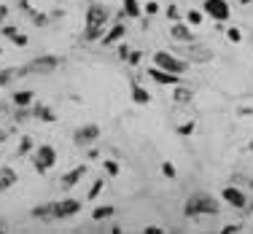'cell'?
<instances>
[{"label": "cell", "instance_id": "obj_1", "mask_svg": "<svg viewBox=\"0 0 253 234\" xmlns=\"http://www.w3.org/2000/svg\"><path fill=\"white\" fill-rule=\"evenodd\" d=\"M221 213V205L215 196L210 194H194L186 199L183 205V215L186 218H200V215H218Z\"/></svg>", "mask_w": 253, "mask_h": 234}, {"label": "cell", "instance_id": "obj_2", "mask_svg": "<svg viewBox=\"0 0 253 234\" xmlns=\"http://www.w3.org/2000/svg\"><path fill=\"white\" fill-rule=\"evenodd\" d=\"M54 164H57V151H54L51 146H38L33 151V167H35L38 175H46Z\"/></svg>", "mask_w": 253, "mask_h": 234}, {"label": "cell", "instance_id": "obj_3", "mask_svg": "<svg viewBox=\"0 0 253 234\" xmlns=\"http://www.w3.org/2000/svg\"><path fill=\"white\" fill-rule=\"evenodd\" d=\"M27 73H38V76H46V73H54L59 68V57H51V54H43V57H35L25 65Z\"/></svg>", "mask_w": 253, "mask_h": 234}, {"label": "cell", "instance_id": "obj_4", "mask_svg": "<svg viewBox=\"0 0 253 234\" xmlns=\"http://www.w3.org/2000/svg\"><path fill=\"white\" fill-rule=\"evenodd\" d=\"M154 65H156V68H162V70H170V73H178V76L186 73V62H183V59L172 57V54H167V51H156L154 54Z\"/></svg>", "mask_w": 253, "mask_h": 234}, {"label": "cell", "instance_id": "obj_5", "mask_svg": "<svg viewBox=\"0 0 253 234\" xmlns=\"http://www.w3.org/2000/svg\"><path fill=\"white\" fill-rule=\"evenodd\" d=\"M78 213H81V199L68 196V199L54 202V221H68V218H73V215H78Z\"/></svg>", "mask_w": 253, "mask_h": 234}, {"label": "cell", "instance_id": "obj_6", "mask_svg": "<svg viewBox=\"0 0 253 234\" xmlns=\"http://www.w3.org/2000/svg\"><path fill=\"white\" fill-rule=\"evenodd\" d=\"M202 14H208L210 19H215V22H226L229 16H232V11H229L226 0H205Z\"/></svg>", "mask_w": 253, "mask_h": 234}, {"label": "cell", "instance_id": "obj_7", "mask_svg": "<svg viewBox=\"0 0 253 234\" xmlns=\"http://www.w3.org/2000/svg\"><path fill=\"white\" fill-rule=\"evenodd\" d=\"M108 19H111V11H108V5L102 3H92L86 11V27H105Z\"/></svg>", "mask_w": 253, "mask_h": 234}, {"label": "cell", "instance_id": "obj_8", "mask_svg": "<svg viewBox=\"0 0 253 234\" xmlns=\"http://www.w3.org/2000/svg\"><path fill=\"white\" fill-rule=\"evenodd\" d=\"M97 137H100V127L97 124H84V127H78L73 132V143L76 146H92V143H97Z\"/></svg>", "mask_w": 253, "mask_h": 234}, {"label": "cell", "instance_id": "obj_9", "mask_svg": "<svg viewBox=\"0 0 253 234\" xmlns=\"http://www.w3.org/2000/svg\"><path fill=\"white\" fill-rule=\"evenodd\" d=\"M221 196H224V202H226V205H232L234 210H245V205H248V196H245L237 186H224Z\"/></svg>", "mask_w": 253, "mask_h": 234}, {"label": "cell", "instance_id": "obj_10", "mask_svg": "<svg viewBox=\"0 0 253 234\" xmlns=\"http://www.w3.org/2000/svg\"><path fill=\"white\" fill-rule=\"evenodd\" d=\"M86 172H89L86 164H76L70 172H65V175H62V189H73V186H78V183L84 181V175H86Z\"/></svg>", "mask_w": 253, "mask_h": 234}, {"label": "cell", "instance_id": "obj_11", "mask_svg": "<svg viewBox=\"0 0 253 234\" xmlns=\"http://www.w3.org/2000/svg\"><path fill=\"white\" fill-rule=\"evenodd\" d=\"M148 78H154L156 83H170V86H175V83H180V78H178V73H170V70H162V68H154L148 70Z\"/></svg>", "mask_w": 253, "mask_h": 234}, {"label": "cell", "instance_id": "obj_12", "mask_svg": "<svg viewBox=\"0 0 253 234\" xmlns=\"http://www.w3.org/2000/svg\"><path fill=\"white\" fill-rule=\"evenodd\" d=\"M129 92H132V103H137V105H148V103H151V94H148V89H143L137 81L129 83Z\"/></svg>", "mask_w": 253, "mask_h": 234}, {"label": "cell", "instance_id": "obj_13", "mask_svg": "<svg viewBox=\"0 0 253 234\" xmlns=\"http://www.w3.org/2000/svg\"><path fill=\"white\" fill-rule=\"evenodd\" d=\"M19 5L27 11V16H30V22H33V25H38V27L49 25V19H51V16H46L43 11H35V8H30V5H27V0H19Z\"/></svg>", "mask_w": 253, "mask_h": 234}, {"label": "cell", "instance_id": "obj_14", "mask_svg": "<svg viewBox=\"0 0 253 234\" xmlns=\"http://www.w3.org/2000/svg\"><path fill=\"white\" fill-rule=\"evenodd\" d=\"M30 215L35 221H54V202H49V205H35L30 210Z\"/></svg>", "mask_w": 253, "mask_h": 234}, {"label": "cell", "instance_id": "obj_15", "mask_svg": "<svg viewBox=\"0 0 253 234\" xmlns=\"http://www.w3.org/2000/svg\"><path fill=\"white\" fill-rule=\"evenodd\" d=\"M11 186H16V172L8 164L0 167V191H8Z\"/></svg>", "mask_w": 253, "mask_h": 234}, {"label": "cell", "instance_id": "obj_16", "mask_svg": "<svg viewBox=\"0 0 253 234\" xmlns=\"http://www.w3.org/2000/svg\"><path fill=\"white\" fill-rule=\"evenodd\" d=\"M0 33H3L5 38H8L11 43H14V46H27V43H30V40H27V35H22L19 30H16V27H11V25H5L3 30H0Z\"/></svg>", "mask_w": 253, "mask_h": 234}, {"label": "cell", "instance_id": "obj_17", "mask_svg": "<svg viewBox=\"0 0 253 234\" xmlns=\"http://www.w3.org/2000/svg\"><path fill=\"white\" fill-rule=\"evenodd\" d=\"M126 35V30H124V25H113L111 27V33H105L102 35V46H113V43H119Z\"/></svg>", "mask_w": 253, "mask_h": 234}, {"label": "cell", "instance_id": "obj_18", "mask_svg": "<svg viewBox=\"0 0 253 234\" xmlns=\"http://www.w3.org/2000/svg\"><path fill=\"white\" fill-rule=\"evenodd\" d=\"M33 116L38 118V121H43V124H51L54 121V111L49 105H43V103H35L33 105Z\"/></svg>", "mask_w": 253, "mask_h": 234}, {"label": "cell", "instance_id": "obj_19", "mask_svg": "<svg viewBox=\"0 0 253 234\" xmlns=\"http://www.w3.org/2000/svg\"><path fill=\"white\" fill-rule=\"evenodd\" d=\"M170 35H172L175 40H183V43H186V40H194V33H191L189 22H186V25H180V22H178V25H172Z\"/></svg>", "mask_w": 253, "mask_h": 234}, {"label": "cell", "instance_id": "obj_20", "mask_svg": "<svg viewBox=\"0 0 253 234\" xmlns=\"http://www.w3.org/2000/svg\"><path fill=\"white\" fill-rule=\"evenodd\" d=\"M25 73H27V68H5V70H0V86H8L14 78H19Z\"/></svg>", "mask_w": 253, "mask_h": 234}, {"label": "cell", "instance_id": "obj_21", "mask_svg": "<svg viewBox=\"0 0 253 234\" xmlns=\"http://www.w3.org/2000/svg\"><path fill=\"white\" fill-rule=\"evenodd\" d=\"M14 105L16 108H30L33 105V100H35V92H30V89H22V92H14Z\"/></svg>", "mask_w": 253, "mask_h": 234}, {"label": "cell", "instance_id": "obj_22", "mask_svg": "<svg viewBox=\"0 0 253 234\" xmlns=\"http://www.w3.org/2000/svg\"><path fill=\"white\" fill-rule=\"evenodd\" d=\"M122 11H124V16H129V19H137V16L143 14L137 0H124V3H122Z\"/></svg>", "mask_w": 253, "mask_h": 234}, {"label": "cell", "instance_id": "obj_23", "mask_svg": "<svg viewBox=\"0 0 253 234\" xmlns=\"http://www.w3.org/2000/svg\"><path fill=\"white\" fill-rule=\"evenodd\" d=\"M102 35H105V27H84V40H86V43L102 40Z\"/></svg>", "mask_w": 253, "mask_h": 234}, {"label": "cell", "instance_id": "obj_24", "mask_svg": "<svg viewBox=\"0 0 253 234\" xmlns=\"http://www.w3.org/2000/svg\"><path fill=\"white\" fill-rule=\"evenodd\" d=\"M113 213H116V207H113V205H100V207L92 210V218L94 221H105V218H111Z\"/></svg>", "mask_w": 253, "mask_h": 234}, {"label": "cell", "instance_id": "obj_25", "mask_svg": "<svg viewBox=\"0 0 253 234\" xmlns=\"http://www.w3.org/2000/svg\"><path fill=\"white\" fill-rule=\"evenodd\" d=\"M30 151H35V143H33V137H22L19 140V148H16V156H27Z\"/></svg>", "mask_w": 253, "mask_h": 234}, {"label": "cell", "instance_id": "obj_26", "mask_svg": "<svg viewBox=\"0 0 253 234\" xmlns=\"http://www.w3.org/2000/svg\"><path fill=\"white\" fill-rule=\"evenodd\" d=\"M102 189H105V178L100 175L97 181L92 183V189H89V196H86V199H89V202H94V199H97V196H100V191H102Z\"/></svg>", "mask_w": 253, "mask_h": 234}, {"label": "cell", "instance_id": "obj_27", "mask_svg": "<svg viewBox=\"0 0 253 234\" xmlns=\"http://www.w3.org/2000/svg\"><path fill=\"white\" fill-rule=\"evenodd\" d=\"M102 170H105V175L116 178V175H119V170H122V167H119V161H113V159H105V161H102Z\"/></svg>", "mask_w": 253, "mask_h": 234}, {"label": "cell", "instance_id": "obj_28", "mask_svg": "<svg viewBox=\"0 0 253 234\" xmlns=\"http://www.w3.org/2000/svg\"><path fill=\"white\" fill-rule=\"evenodd\" d=\"M162 175H165V178H170V181H172V178L178 175L175 164H172V161H162Z\"/></svg>", "mask_w": 253, "mask_h": 234}, {"label": "cell", "instance_id": "obj_29", "mask_svg": "<svg viewBox=\"0 0 253 234\" xmlns=\"http://www.w3.org/2000/svg\"><path fill=\"white\" fill-rule=\"evenodd\" d=\"M186 22H189V25H202V11H189V14H186Z\"/></svg>", "mask_w": 253, "mask_h": 234}, {"label": "cell", "instance_id": "obj_30", "mask_svg": "<svg viewBox=\"0 0 253 234\" xmlns=\"http://www.w3.org/2000/svg\"><path fill=\"white\" fill-rule=\"evenodd\" d=\"M175 100H178V103H189V100H191V89L180 86L178 92H175Z\"/></svg>", "mask_w": 253, "mask_h": 234}, {"label": "cell", "instance_id": "obj_31", "mask_svg": "<svg viewBox=\"0 0 253 234\" xmlns=\"http://www.w3.org/2000/svg\"><path fill=\"white\" fill-rule=\"evenodd\" d=\"M226 38L229 40H234V43H240V40H243V33H240L237 27H229V33H226Z\"/></svg>", "mask_w": 253, "mask_h": 234}, {"label": "cell", "instance_id": "obj_32", "mask_svg": "<svg viewBox=\"0 0 253 234\" xmlns=\"http://www.w3.org/2000/svg\"><path fill=\"white\" fill-rule=\"evenodd\" d=\"M140 57H143L140 51H129V57H126V65H132V68H135V65H140Z\"/></svg>", "mask_w": 253, "mask_h": 234}, {"label": "cell", "instance_id": "obj_33", "mask_svg": "<svg viewBox=\"0 0 253 234\" xmlns=\"http://www.w3.org/2000/svg\"><path fill=\"white\" fill-rule=\"evenodd\" d=\"M178 132H180V135H191V132H194V124H180V127H178Z\"/></svg>", "mask_w": 253, "mask_h": 234}, {"label": "cell", "instance_id": "obj_34", "mask_svg": "<svg viewBox=\"0 0 253 234\" xmlns=\"http://www.w3.org/2000/svg\"><path fill=\"white\" fill-rule=\"evenodd\" d=\"M234 232H240L237 224H229V226H224V229H221V234H234Z\"/></svg>", "mask_w": 253, "mask_h": 234}, {"label": "cell", "instance_id": "obj_35", "mask_svg": "<svg viewBox=\"0 0 253 234\" xmlns=\"http://www.w3.org/2000/svg\"><path fill=\"white\" fill-rule=\"evenodd\" d=\"M167 16H170V19H178V8H175V5H167Z\"/></svg>", "mask_w": 253, "mask_h": 234}, {"label": "cell", "instance_id": "obj_36", "mask_svg": "<svg viewBox=\"0 0 253 234\" xmlns=\"http://www.w3.org/2000/svg\"><path fill=\"white\" fill-rule=\"evenodd\" d=\"M146 11H148V14H156V11H159V5H156V3H146Z\"/></svg>", "mask_w": 253, "mask_h": 234}, {"label": "cell", "instance_id": "obj_37", "mask_svg": "<svg viewBox=\"0 0 253 234\" xmlns=\"http://www.w3.org/2000/svg\"><path fill=\"white\" fill-rule=\"evenodd\" d=\"M5 16H8V5H0V22H5Z\"/></svg>", "mask_w": 253, "mask_h": 234}, {"label": "cell", "instance_id": "obj_38", "mask_svg": "<svg viewBox=\"0 0 253 234\" xmlns=\"http://www.w3.org/2000/svg\"><path fill=\"white\" fill-rule=\"evenodd\" d=\"M146 234H162L159 226H146Z\"/></svg>", "mask_w": 253, "mask_h": 234}, {"label": "cell", "instance_id": "obj_39", "mask_svg": "<svg viewBox=\"0 0 253 234\" xmlns=\"http://www.w3.org/2000/svg\"><path fill=\"white\" fill-rule=\"evenodd\" d=\"M119 57H122V59L129 57V49H126V46H122V49H119Z\"/></svg>", "mask_w": 253, "mask_h": 234}, {"label": "cell", "instance_id": "obj_40", "mask_svg": "<svg viewBox=\"0 0 253 234\" xmlns=\"http://www.w3.org/2000/svg\"><path fill=\"white\" fill-rule=\"evenodd\" d=\"M5 140H8V132H5V129H0V143H5Z\"/></svg>", "mask_w": 253, "mask_h": 234}, {"label": "cell", "instance_id": "obj_41", "mask_svg": "<svg viewBox=\"0 0 253 234\" xmlns=\"http://www.w3.org/2000/svg\"><path fill=\"white\" fill-rule=\"evenodd\" d=\"M251 151H253V140H251Z\"/></svg>", "mask_w": 253, "mask_h": 234}, {"label": "cell", "instance_id": "obj_42", "mask_svg": "<svg viewBox=\"0 0 253 234\" xmlns=\"http://www.w3.org/2000/svg\"><path fill=\"white\" fill-rule=\"evenodd\" d=\"M86 3H94V0H86Z\"/></svg>", "mask_w": 253, "mask_h": 234}, {"label": "cell", "instance_id": "obj_43", "mask_svg": "<svg viewBox=\"0 0 253 234\" xmlns=\"http://www.w3.org/2000/svg\"><path fill=\"white\" fill-rule=\"evenodd\" d=\"M243 3H251V0H243Z\"/></svg>", "mask_w": 253, "mask_h": 234}, {"label": "cell", "instance_id": "obj_44", "mask_svg": "<svg viewBox=\"0 0 253 234\" xmlns=\"http://www.w3.org/2000/svg\"><path fill=\"white\" fill-rule=\"evenodd\" d=\"M0 57H3V51H0Z\"/></svg>", "mask_w": 253, "mask_h": 234}, {"label": "cell", "instance_id": "obj_45", "mask_svg": "<svg viewBox=\"0 0 253 234\" xmlns=\"http://www.w3.org/2000/svg\"><path fill=\"white\" fill-rule=\"evenodd\" d=\"M0 89H3V86H0Z\"/></svg>", "mask_w": 253, "mask_h": 234}]
</instances>
